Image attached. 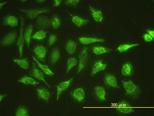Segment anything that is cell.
Instances as JSON below:
<instances>
[{
  "mask_svg": "<svg viewBox=\"0 0 154 116\" xmlns=\"http://www.w3.org/2000/svg\"><path fill=\"white\" fill-rule=\"evenodd\" d=\"M13 61L18 64L21 68L25 69L29 68V63L27 58L23 59H14Z\"/></svg>",
  "mask_w": 154,
  "mask_h": 116,
  "instance_id": "cell-26",
  "label": "cell"
},
{
  "mask_svg": "<svg viewBox=\"0 0 154 116\" xmlns=\"http://www.w3.org/2000/svg\"><path fill=\"white\" fill-rule=\"evenodd\" d=\"M60 51L57 49H54L51 55L50 61L51 64H54L57 63L60 59Z\"/></svg>",
  "mask_w": 154,
  "mask_h": 116,
  "instance_id": "cell-25",
  "label": "cell"
},
{
  "mask_svg": "<svg viewBox=\"0 0 154 116\" xmlns=\"http://www.w3.org/2000/svg\"><path fill=\"white\" fill-rule=\"evenodd\" d=\"M51 22H52V26L55 30L58 29L61 24V21L60 17L56 14H54L53 16L52 19L51 20Z\"/></svg>",
  "mask_w": 154,
  "mask_h": 116,
  "instance_id": "cell-28",
  "label": "cell"
},
{
  "mask_svg": "<svg viewBox=\"0 0 154 116\" xmlns=\"http://www.w3.org/2000/svg\"><path fill=\"white\" fill-rule=\"evenodd\" d=\"M77 48V44L72 40H68L66 42V49L70 54H72L75 52Z\"/></svg>",
  "mask_w": 154,
  "mask_h": 116,
  "instance_id": "cell-22",
  "label": "cell"
},
{
  "mask_svg": "<svg viewBox=\"0 0 154 116\" xmlns=\"http://www.w3.org/2000/svg\"><path fill=\"white\" fill-rule=\"evenodd\" d=\"M47 32L42 30H41L37 32L34 36L31 37V39H36L39 40H44L47 36Z\"/></svg>",
  "mask_w": 154,
  "mask_h": 116,
  "instance_id": "cell-29",
  "label": "cell"
},
{
  "mask_svg": "<svg viewBox=\"0 0 154 116\" xmlns=\"http://www.w3.org/2000/svg\"><path fill=\"white\" fill-rule=\"evenodd\" d=\"M116 110L121 114L127 115L134 112V109L131 105L125 100L119 102L116 106Z\"/></svg>",
  "mask_w": 154,
  "mask_h": 116,
  "instance_id": "cell-3",
  "label": "cell"
},
{
  "mask_svg": "<svg viewBox=\"0 0 154 116\" xmlns=\"http://www.w3.org/2000/svg\"><path fill=\"white\" fill-rule=\"evenodd\" d=\"M20 19L21 26L20 35L18 39L17 45L19 50L20 58H22L23 54V49L25 43L24 37L23 35V30H24V19L23 15H21L20 16Z\"/></svg>",
  "mask_w": 154,
  "mask_h": 116,
  "instance_id": "cell-5",
  "label": "cell"
},
{
  "mask_svg": "<svg viewBox=\"0 0 154 116\" xmlns=\"http://www.w3.org/2000/svg\"><path fill=\"white\" fill-rule=\"evenodd\" d=\"M104 81L106 84L109 86L114 88H119L116 78L111 74L106 73L104 76Z\"/></svg>",
  "mask_w": 154,
  "mask_h": 116,
  "instance_id": "cell-12",
  "label": "cell"
},
{
  "mask_svg": "<svg viewBox=\"0 0 154 116\" xmlns=\"http://www.w3.org/2000/svg\"><path fill=\"white\" fill-rule=\"evenodd\" d=\"M33 52L37 58L40 61H44L48 50L44 46L39 45L35 46L33 49Z\"/></svg>",
  "mask_w": 154,
  "mask_h": 116,
  "instance_id": "cell-8",
  "label": "cell"
},
{
  "mask_svg": "<svg viewBox=\"0 0 154 116\" xmlns=\"http://www.w3.org/2000/svg\"><path fill=\"white\" fill-rule=\"evenodd\" d=\"M2 25L14 27L18 25L17 18L14 16L8 15L3 18Z\"/></svg>",
  "mask_w": 154,
  "mask_h": 116,
  "instance_id": "cell-11",
  "label": "cell"
},
{
  "mask_svg": "<svg viewBox=\"0 0 154 116\" xmlns=\"http://www.w3.org/2000/svg\"><path fill=\"white\" fill-rule=\"evenodd\" d=\"M74 78V77H73L66 81L60 83L57 86V101L59 100L60 96L62 93L71 86Z\"/></svg>",
  "mask_w": 154,
  "mask_h": 116,
  "instance_id": "cell-9",
  "label": "cell"
},
{
  "mask_svg": "<svg viewBox=\"0 0 154 116\" xmlns=\"http://www.w3.org/2000/svg\"><path fill=\"white\" fill-rule=\"evenodd\" d=\"M121 82L125 90L126 95L133 99L138 98L141 93V90L138 86L131 80L122 81Z\"/></svg>",
  "mask_w": 154,
  "mask_h": 116,
  "instance_id": "cell-1",
  "label": "cell"
},
{
  "mask_svg": "<svg viewBox=\"0 0 154 116\" xmlns=\"http://www.w3.org/2000/svg\"><path fill=\"white\" fill-rule=\"evenodd\" d=\"M92 51L95 54L99 55L105 53H108L112 50L101 46H94L92 48Z\"/></svg>",
  "mask_w": 154,
  "mask_h": 116,
  "instance_id": "cell-24",
  "label": "cell"
},
{
  "mask_svg": "<svg viewBox=\"0 0 154 116\" xmlns=\"http://www.w3.org/2000/svg\"><path fill=\"white\" fill-rule=\"evenodd\" d=\"M102 60H99L93 65L91 71L92 76H95L98 72L104 71L106 68L107 64H103Z\"/></svg>",
  "mask_w": 154,
  "mask_h": 116,
  "instance_id": "cell-15",
  "label": "cell"
},
{
  "mask_svg": "<svg viewBox=\"0 0 154 116\" xmlns=\"http://www.w3.org/2000/svg\"><path fill=\"white\" fill-rule=\"evenodd\" d=\"M147 32L153 38L154 37V31L153 30H147Z\"/></svg>",
  "mask_w": 154,
  "mask_h": 116,
  "instance_id": "cell-37",
  "label": "cell"
},
{
  "mask_svg": "<svg viewBox=\"0 0 154 116\" xmlns=\"http://www.w3.org/2000/svg\"><path fill=\"white\" fill-rule=\"evenodd\" d=\"M67 11L72 17V20L74 24L78 27H80L86 25L89 22L88 20L84 19V18L77 16H73Z\"/></svg>",
  "mask_w": 154,
  "mask_h": 116,
  "instance_id": "cell-16",
  "label": "cell"
},
{
  "mask_svg": "<svg viewBox=\"0 0 154 116\" xmlns=\"http://www.w3.org/2000/svg\"><path fill=\"white\" fill-rule=\"evenodd\" d=\"M29 111L28 109L24 106L19 108L16 111V116H27L29 115Z\"/></svg>",
  "mask_w": 154,
  "mask_h": 116,
  "instance_id": "cell-31",
  "label": "cell"
},
{
  "mask_svg": "<svg viewBox=\"0 0 154 116\" xmlns=\"http://www.w3.org/2000/svg\"><path fill=\"white\" fill-rule=\"evenodd\" d=\"M62 2V1L61 0H55L54 1V7H57L60 6Z\"/></svg>",
  "mask_w": 154,
  "mask_h": 116,
  "instance_id": "cell-36",
  "label": "cell"
},
{
  "mask_svg": "<svg viewBox=\"0 0 154 116\" xmlns=\"http://www.w3.org/2000/svg\"><path fill=\"white\" fill-rule=\"evenodd\" d=\"M133 72V68L130 63H126L123 65L122 69L123 75L126 77L132 75Z\"/></svg>",
  "mask_w": 154,
  "mask_h": 116,
  "instance_id": "cell-21",
  "label": "cell"
},
{
  "mask_svg": "<svg viewBox=\"0 0 154 116\" xmlns=\"http://www.w3.org/2000/svg\"><path fill=\"white\" fill-rule=\"evenodd\" d=\"M94 91L95 96L98 99L101 101L106 100V91L103 87L100 86H96Z\"/></svg>",
  "mask_w": 154,
  "mask_h": 116,
  "instance_id": "cell-18",
  "label": "cell"
},
{
  "mask_svg": "<svg viewBox=\"0 0 154 116\" xmlns=\"http://www.w3.org/2000/svg\"><path fill=\"white\" fill-rule=\"evenodd\" d=\"M80 1V0H67L64 3L67 6L75 7Z\"/></svg>",
  "mask_w": 154,
  "mask_h": 116,
  "instance_id": "cell-33",
  "label": "cell"
},
{
  "mask_svg": "<svg viewBox=\"0 0 154 116\" xmlns=\"http://www.w3.org/2000/svg\"><path fill=\"white\" fill-rule=\"evenodd\" d=\"M7 95H1V102H2V100L5 98V97H6Z\"/></svg>",
  "mask_w": 154,
  "mask_h": 116,
  "instance_id": "cell-40",
  "label": "cell"
},
{
  "mask_svg": "<svg viewBox=\"0 0 154 116\" xmlns=\"http://www.w3.org/2000/svg\"><path fill=\"white\" fill-rule=\"evenodd\" d=\"M77 62V60L74 58H70L68 60L66 74H67L76 65Z\"/></svg>",
  "mask_w": 154,
  "mask_h": 116,
  "instance_id": "cell-30",
  "label": "cell"
},
{
  "mask_svg": "<svg viewBox=\"0 0 154 116\" xmlns=\"http://www.w3.org/2000/svg\"><path fill=\"white\" fill-rule=\"evenodd\" d=\"M88 47H84L79 55V62L77 74L85 69L87 66L88 61Z\"/></svg>",
  "mask_w": 154,
  "mask_h": 116,
  "instance_id": "cell-4",
  "label": "cell"
},
{
  "mask_svg": "<svg viewBox=\"0 0 154 116\" xmlns=\"http://www.w3.org/2000/svg\"><path fill=\"white\" fill-rule=\"evenodd\" d=\"M36 91L38 99L48 103L50 96L49 91L44 88H38Z\"/></svg>",
  "mask_w": 154,
  "mask_h": 116,
  "instance_id": "cell-13",
  "label": "cell"
},
{
  "mask_svg": "<svg viewBox=\"0 0 154 116\" xmlns=\"http://www.w3.org/2000/svg\"><path fill=\"white\" fill-rule=\"evenodd\" d=\"M71 95L73 98L78 102H82L85 100V92L82 88H78L74 90L71 92Z\"/></svg>",
  "mask_w": 154,
  "mask_h": 116,
  "instance_id": "cell-10",
  "label": "cell"
},
{
  "mask_svg": "<svg viewBox=\"0 0 154 116\" xmlns=\"http://www.w3.org/2000/svg\"><path fill=\"white\" fill-rule=\"evenodd\" d=\"M18 82L23 83L26 85L36 86L39 84V83L36 82L34 79L27 76H25L20 79L18 80Z\"/></svg>",
  "mask_w": 154,
  "mask_h": 116,
  "instance_id": "cell-23",
  "label": "cell"
},
{
  "mask_svg": "<svg viewBox=\"0 0 154 116\" xmlns=\"http://www.w3.org/2000/svg\"><path fill=\"white\" fill-rule=\"evenodd\" d=\"M32 57L37 64H38L39 67L42 70L45 74L51 77L53 76L54 75V74L51 71L48 66L41 64L38 61H37L36 59L32 55Z\"/></svg>",
  "mask_w": 154,
  "mask_h": 116,
  "instance_id": "cell-27",
  "label": "cell"
},
{
  "mask_svg": "<svg viewBox=\"0 0 154 116\" xmlns=\"http://www.w3.org/2000/svg\"><path fill=\"white\" fill-rule=\"evenodd\" d=\"M79 39L82 44L85 45L96 42H104L105 41L104 39L86 37H81Z\"/></svg>",
  "mask_w": 154,
  "mask_h": 116,
  "instance_id": "cell-19",
  "label": "cell"
},
{
  "mask_svg": "<svg viewBox=\"0 0 154 116\" xmlns=\"http://www.w3.org/2000/svg\"><path fill=\"white\" fill-rule=\"evenodd\" d=\"M8 3V2H5L0 4V8H1V10L2 8L4 6V5H5Z\"/></svg>",
  "mask_w": 154,
  "mask_h": 116,
  "instance_id": "cell-38",
  "label": "cell"
},
{
  "mask_svg": "<svg viewBox=\"0 0 154 116\" xmlns=\"http://www.w3.org/2000/svg\"><path fill=\"white\" fill-rule=\"evenodd\" d=\"M45 0H36V1H35V2L38 4L43 3L45 2Z\"/></svg>",
  "mask_w": 154,
  "mask_h": 116,
  "instance_id": "cell-39",
  "label": "cell"
},
{
  "mask_svg": "<svg viewBox=\"0 0 154 116\" xmlns=\"http://www.w3.org/2000/svg\"><path fill=\"white\" fill-rule=\"evenodd\" d=\"M33 30V26L31 24L28 26L26 29L24 34V39L29 49L30 48V45L31 39V35Z\"/></svg>",
  "mask_w": 154,
  "mask_h": 116,
  "instance_id": "cell-20",
  "label": "cell"
},
{
  "mask_svg": "<svg viewBox=\"0 0 154 116\" xmlns=\"http://www.w3.org/2000/svg\"><path fill=\"white\" fill-rule=\"evenodd\" d=\"M89 7L91 15L94 19L97 22L102 23L103 17L101 11L96 10L91 6H90Z\"/></svg>",
  "mask_w": 154,
  "mask_h": 116,
  "instance_id": "cell-17",
  "label": "cell"
},
{
  "mask_svg": "<svg viewBox=\"0 0 154 116\" xmlns=\"http://www.w3.org/2000/svg\"><path fill=\"white\" fill-rule=\"evenodd\" d=\"M36 23L43 29H48L52 26L51 20L47 16L41 15L37 18Z\"/></svg>",
  "mask_w": 154,
  "mask_h": 116,
  "instance_id": "cell-7",
  "label": "cell"
},
{
  "mask_svg": "<svg viewBox=\"0 0 154 116\" xmlns=\"http://www.w3.org/2000/svg\"><path fill=\"white\" fill-rule=\"evenodd\" d=\"M143 38L147 42H150L153 40V38L149 34H144L143 36Z\"/></svg>",
  "mask_w": 154,
  "mask_h": 116,
  "instance_id": "cell-35",
  "label": "cell"
},
{
  "mask_svg": "<svg viewBox=\"0 0 154 116\" xmlns=\"http://www.w3.org/2000/svg\"><path fill=\"white\" fill-rule=\"evenodd\" d=\"M57 40V37L55 34H51L49 36L48 42L50 46H51L54 44Z\"/></svg>",
  "mask_w": 154,
  "mask_h": 116,
  "instance_id": "cell-34",
  "label": "cell"
},
{
  "mask_svg": "<svg viewBox=\"0 0 154 116\" xmlns=\"http://www.w3.org/2000/svg\"><path fill=\"white\" fill-rule=\"evenodd\" d=\"M139 45V43L134 44H123L120 45L117 49L121 52H125L129 49Z\"/></svg>",
  "mask_w": 154,
  "mask_h": 116,
  "instance_id": "cell-32",
  "label": "cell"
},
{
  "mask_svg": "<svg viewBox=\"0 0 154 116\" xmlns=\"http://www.w3.org/2000/svg\"><path fill=\"white\" fill-rule=\"evenodd\" d=\"M19 10L24 13L28 19L32 20L38 17V16L41 13H48L51 11L50 9L46 8L29 9L27 10L19 9Z\"/></svg>",
  "mask_w": 154,
  "mask_h": 116,
  "instance_id": "cell-2",
  "label": "cell"
},
{
  "mask_svg": "<svg viewBox=\"0 0 154 116\" xmlns=\"http://www.w3.org/2000/svg\"><path fill=\"white\" fill-rule=\"evenodd\" d=\"M32 64L33 70H32L31 75L37 78V79L43 81L49 88H50V86L45 80L43 73L37 68L35 63L32 62Z\"/></svg>",
  "mask_w": 154,
  "mask_h": 116,
  "instance_id": "cell-14",
  "label": "cell"
},
{
  "mask_svg": "<svg viewBox=\"0 0 154 116\" xmlns=\"http://www.w3.org/2000/svg\"><path fill=\"white\" fill-rule=\"evenodd\" d=\"M17 37L16 31L9 32L3 37L1 41V44L3 46L11 45L15 42Z\"/></svg>",
  "mask_w": 154,
  "mask_h": 116,
  "instance_id": "cell-6",
  "label": "cell"
}]
</instances>
